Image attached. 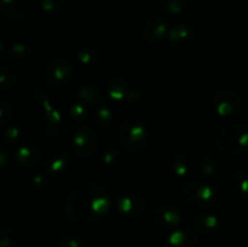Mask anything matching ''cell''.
<instances>
[{"label":"cell","mask_w":248,"mask_h":247,"mask_svg":"<svg viewBox=\"0 0 248 247\" xmlns=\"http://www.w3.org/2000/svg\"><path fill=\"white\" fill-rule=\"evenodd\" d=\"M110 206L109 195L102 186L92 182H82L68 194L64 212L72 222L92 223L101 219Z\"/></svg>","instance_id":"1"},{"label":"cell","mask_w":248,"mask_h":247,"mask_svg":"<svg viewBox=\"0 0 248 247\" xmlns=\"http://www.w3.org/2000/svg\"><path fill=\"white\" fill-rule=\"evenodd\" d=\"M149 139V131L140 118L130 115L123 121L119 130V140L126 152H142L148 147Z\"/></svg>","instance_id":"2"},{"label":"cell","mask_w":248,"mask_h":247,"mask_svg":"<svg viewBox=\"0 0 248 247\" xmlns=\"http://www.w3.org/2000/svg\"><path fill=\"white\" fill-rule=\"evenodd\" d=\"M217 148L223 155L236 156L248 149V126L232 123L223 126L217 136Z\"/></svg>","instance_id":"3"},{"label":"cell","mask_w":248,"mask_h":247,"mask_svg":"<svg viewBox=\"0 0 248 247\" xmlns=\"http://www.w3.org/2000/svg\"><path fill=\"white\" fill-rule=\"evenodd\" d=\"M183 196L189 205L198 210H208L217 202V193L206 182L190 181L186 183Z\"/></svg>","instance_id":"4"},{"label":"cell","mask_w":248,"mask_h":247,"mask_svg":"<svg viewBox=\"0 0 248 247\" xmlns=\"http://www.w3.org/2000/svg\"><path fill=\"white\" fill-rule=\"evenodd\" d=\"M35 99L43 108V127L51 137L60 136L63 131V120L61 114L51 106L50 98L43 89L35 91Z\"/></svg>","instance_id":"5"},{"label":"cell","mask_w":248,"mask_h":247,"mask_svg":"<svg viewBox=\"0 0 248 247\" xmlns=\"http://www.w3.org/2000/svg\"><path fill=\"white\" fill-rule=\"evenodd\" d=\"M99 137L91 125L79 126L73 136L72 145L75 154L80 157H89L96 153L98 148Z\"/></svg>","instance_id":"6"},{"label":"cell","mask_w":248,"mask_h":247,"mask_svg":"<svg viewBox=\"0 0 248 247\" xmlns=\"http://www.w3.org/2000/svg\"><path fill=\"white\" fill-rule=\"evenodd\" d=\"M74 75V67L64 58H56L51 61L45 69V81L52 89L67 86Z\"/></svg>","instance_id":"7"},{"label":"cell","mask_w":248,"mask_h":247,"mask_svg":"<svg viewBox=\"0 0 248 247\" xmlns=\"http://www.w3.org/2000/svg\"><path fill=\"white\" fill-rule=\"evenodd\" d=\"M115 206L116 210L121 215L126 216V217L136 218L140 217V215L145 212V210H147V201H145L144 196L140 195V193L127 191V193L121 194L116 199Z\"/></svg>","instance_id":"8"},{"label":"cell","mask_w":248,"mask_h":247,"mask_svg":"<svg viewBox=\"0 0 248 247\" xmlns=\"http://www.w3.org/2000/svg\"><path fill=\"white\" fill-rule=\"evenodd\" d=\"M153 218L159 227L165 229H173L181 224L183 216L181 210L173 203L164 202L156 206L153 212Z\"/></svg>","instance_id":"9"},{"label":"cell","mask_w":248,"mask_h":247,"mask_svg":"<svg viewBox=\"0 0 248 247\" xmlns=\"http://www.w3.org/2000/svg\"><path fill=\"white\" fill-rule=\"evenodd\" d=\"M108 93L116 102H127L133 104L140 99V92L123 77H113L108 82Z\"/></svg>","instance_id":"10"},{"label":"cell","mask_w":248,"mask_h":247,"mask_svg":"<svg viewBox=\"0 0 248 247\" xmlns=\"http://www.w3.org/2000/svg\"><path fill=\"white\" fill-rule=\"evenodd\" d=\"M213 106L219 115L230 116L235 115L240 110L241 101L235 92L232 91H218L212 98Z\"/></svg>","instance_id":"11"},{"label":"cell","mask_w":248,"mask_h":247,"mask_svg":"<svg viewBox=\"0 0 248 247\" xmlns=\"http://www.w3.org/2000/svg\"><path fill=\"white\" fill-rule=\"evenodd\" d=\"M43 162L44 170L48 173H62L69 165L70 156L63 148H53L46 153Z\"/></svg>","instance_id":"12"},{"label":"cell","mask_w":248,"mask_h":247,"mask_svg":"<svg viewBox=\"0 0 248 247\" xmlns=\"http://www.w3.org/2000/svg\"><path fill=\"white\" fill-rule=\"evenodd\" d=\"M167 33V24L160 16H150L142 27V36L147 43H157Z\"/></svg>","instance_id":"13"},{"label":"cell","mask_w":248,"mask_h":247,"mask_svg":"<svg viewBox=\"0 0 248 247\" xmlns=\"http://www.w3.org/2000/svg\"><path fill=\"white\" fill-rule=\"evenodd\" d=\"M227 189L235 200H245L248 198V171L239 170L229 177Z\"/></svg>","instance_id":"14"},{"label":"cell","mask_w":248,"mask_h":247,"mask_svg":"<svg viewBox=\"0 0 248 247\" xmlns=\"http://www.w3.org/2000/svg\"><path fill=\"white\" fill-rule=\"evenodd\" d=\"M15 160L19 166L24 167V169L34 167L40 162L41 150L31 143H26V144L19 145L18 149L16 150Z\"/></svg>","instance_id":"15"},{"label":"cell","mask_w":248,"mask_h":247,"mask_svg":"<svg viewBox=\"0 0 248 247\" xmlns=\"http://www.w3.org/2000/svg\"><path fill=\"white\" fill-rule=\"evenodd\" d=\"M165 247H201V245L193 232L188 230H178L170 235Z\"/></svg>","instance_id":"16"},{"label":"cell","mask_w":248,"mask_h":247,"mask_svg":"<svg viewBox=\"0 0 248 247\" xmlns=\"http://www.w3.org/2000/svg\"><path fill=\"white\" fill-rule=\"evenodd\" d=\"M196 35L195 28L190 24H178L174 26L171 31H169V41L172 45H183V44L191 41Z\"/></svg>","instance_id":"17"},{"label":"cell","mask_w":248,"mask_h":247,"mask_svg":"<svg viewBox=\"0 0 248 247\" xmlns=\"http://www.w3.org/2000/svg\"><path fill=\"white\" fill-rule=\"evenodd\" d=\"M26 11L24 0H0V12L11 21H19Z\"/></svg>","instance_id":"18"},{"label":"cell","mask_w":248,"mask_h":247,"mask_svg":"<svg viewBox=\"0 0 248 247\" xmlns=\"http://www.w3.org/2000/svg\"><path fill=\"white\" fill-rule=\"evenodd\" d=\"M194 229L202 235H211L217 232L219 222L216 216L210 213H201L194 219Z\"/></svg>","instance_id":"19"},{"label":"cell","mask_w":248,"mask_h":247,"mask_svg":"<svg viewBox=\"0 0 248 247\" xmlns=\"http://www.w3.org/2000/svg\"><path fill=\"white\" fill-rule=\"evenodd\" d=\"M78 97L84 102L85 104H93L98 106L101 104V101L103 99V92L102 89L96 84H86L82 85L78 90Z\"/></svg>","instance_id":"20"},{"label":"cell","mask_w":248,"mask_h":247,"mask_svg":"<svg viewBox=\"0 0 248 247\" xmlns=\"http://www.w3.org/2000/svg\"><path fill=\"white\" fill-rule=\"evenodd\" d=\"M171 167L178 177L188 176L191 170V159L186 153H177L171 161Z\"/></svg>","instance_id":"21"},{"label":"cell","mask_w":248,"mask_h":247,"mask_svg":"<svg viewBox=\"0 0 248 247\" xmlns=\"http://www.w3.org/2000/svg\"><path fill=\"white\" fill-rule=\"evenodd\" d=\"M93 119L96 121V125L99 127H108L113 121V111L106 104H98L94 109Z\"/></svg>","instance_id":"22"},{"label":"cell","mask_w":248,"mask_h":247,"mask_svg":"<svg viewBox=\"0 0 248 247\" xmlns=\"http://www.w3.org/2000/svg\"><path fill=\"white\" fill-rule=\"evenodd\" d=\"M162 12L167 16H178L186 7V0H160Z\"/></svg>","instance_id":"23"},{"label":"cell","mask_w":248,"mask_h":247,"mask_svg":"<svg viewBox=\"0 0 248 247\" xmlns=\"http://www.w3.org/2000/svg\"><path fill=\"white\" fill-rule=\"evenodd\" d=\"M16 81V74L10 67L0 64V91H7Z\"/></svg>","instance_id":"24"},{"label":"cell","mask_w":248,"mask_h":247,"mask_svg":"<svg viewBox=\"0 0 248 247\" xmlns=\"http://www.w3.org/2000/svg\"><path fill=\"white\" fill-rule=\"evenodd\" d=\"M10 55L15 61H26L31 57V48L23 43H15L10 47Z\"/></svg>","instance_id":"25"},{"label":"cell","mask_w":248,"mask_h":247,"mask_svg":"<svg viewBox=\"0 0 248 247\" xmlns=\"http://www.w3.org/2000/svg\"><path fill=\"white\" fill-rule=\"evenodd\" d=\"M200 170L205 177H213L218 173V161L212 156H205L200 162Z\"/></svg>","instance_id":"26"},{"label":"cell","mask_w":248,"mask_h":247,"mask_svg":"<svg viewBox=\"0 0 248 247\" xmlns=\"http://www.w3.org/2000/svg\"><path fill=\"white\" fill-rule=\"evenodd\" d=\"M41 9L45 14L60 15L64 9V0H41Z\"/></svg>","instance_id":"27"},{"label":"cell","mask_w":248,"mask_h":247,"mask_svg":"<svg viewBox=\"0 0 248 247\" xmlns=\"http://www.w3.org/2000/svg\"><path fill=\"white\" fill-rule=\"evenodd\" d=\"M17 242V232L11 228H0V247H12Z\"/></svg>","instance_id":"28"},{"label":"cell","mask_w":248,"mask_h":247,"mask_svg":"<svg viewBox=\"0 0 248 247\" xmlns=\"http://www.w3.org/2000/svg\"><path fill=\"white\" fill-rule=\"evenodd\" d=\"M14 119V110L7 102L0 99V127L9 125Z\"/></svg>","instance_id":"29"},{"label":"cell","mask_w":248,"mask_h":247,"mask_svg":"<svg viewBox=\"0 0 248 247\" xmlns=\"http://www.w3.org/2000/svg\"><path fill=\"white\" fill-rule=\"evenodd\" d=\"M77 58L79 61V63H81V64L90 65L93 62H96L97 58H98V55H97V52L93 48H81L78 52Z\"/></svg>","instance_id":"30"},{"label":"cell","mask_w":248,"mask_h":247,"mask_svg":"<svg viewBox=\"0 0 248 247\" xmlns=\"http://www.w3.org/2000/svg\"><path fill=\"white\" fill-rule=\"evenodd\" d=\"M69 114L74 120L77 121L85 120L87 116L86 104H85L84 102H77V103H73L69 109Z\"/></svg>","instance_id":"31"},{"label":"cell","mask_w":248,"mask_h":247,"mask_svg":"<svg viewBox=\"0 0 248 247\" xmlns=\"http://www.w3.org/2000/svg\"><path fill=\"white\" fill-rule=\"evenodd\" d=\"M80 241L78 237L70 236V235H67V236L62 237V240L60 241L61 247H80Z\"/></svg>","instance_id":"32"},{"label":"cell","mask_w":248,"mask_h":247,"mask_svg":"<svg viewBox=\"0 0 248 247\" xmlns=\"http://www.w3.org/2000/svg\"><path fill=\"white\" fill-rule=\"evenodd\" d=\"M18 138H19L18 128L17 127L6 128V131H5V133H4V139L6 140V142L12 143V142H15L16 139H18Z\"/></svg>","instance_id":"33"},{"label":"cell","mask_w":248,"mask_h":247,"mask_svg":"<svg viewBox=\"0 0 248 247\" xmlns=\"http://www.w3.org/2000/svg\"><path fill=\"white\" fill-rule=\"evenodd\" d=\"M46 185V178L44 176H35L33 179H31V186L35 190H41V189L45 188Z\"/></svg>","instance_id":"34"},{"label":"cell","mask_w":248,"mask_h":247,"mask_svg":"<svg viewBox=\"0 0 248 247\" xmlns=\"http://www.w3.org/2000/svg\"><path fill=\"white\" fill-rule=\"evenodd\" d=\"M9 164V154L7 150L2 145H0V172L5 169Z\"/></svg>","instance_id":"35"},{"label":"cell","mask_w":248,"mask_h":247,"mask_svg":"<svg viewBox=\"0 0 248 247\" xmlns=\"http://www.w3.org/2000/svg\"><path fill=\"white\" fill-rule=\"evenodd\" d=\"M119 153H120V152H119V150H116V152L114 153V155H113V154H111V152H107L106 154H104L103 160L107 162V164H114V162L116 161L115 156H116V155H119Z\"/></svg>","instance_id":"36"},{"label":"cell","mask_w":248,"mask_h":247,"mask_svg":"<svg viewBox=\"0 0 248 247\" xmlns=\"http://www.w3.org/2000/svg\"><path fill=\"white\" fill-rule=\"evenodd\" d=\"M5 53H6V46H5L4 39H2V36L0 35V60L4 57Z\"/></svg>","instance_id":"37"},{"label":"cell","mask_w":248,"mask_h":247,"mask_svg":"<svg viewBox=\"0 0 248 247\" xmlns=\"http://www.w3.org/2000/svg\"><path fill=\"white\" fill-rule=\"evenodd\" d=\"M246 12H247V15H248V0H247V2H246Z\"/></svg>","instance_id":"38"}]
</instances>
